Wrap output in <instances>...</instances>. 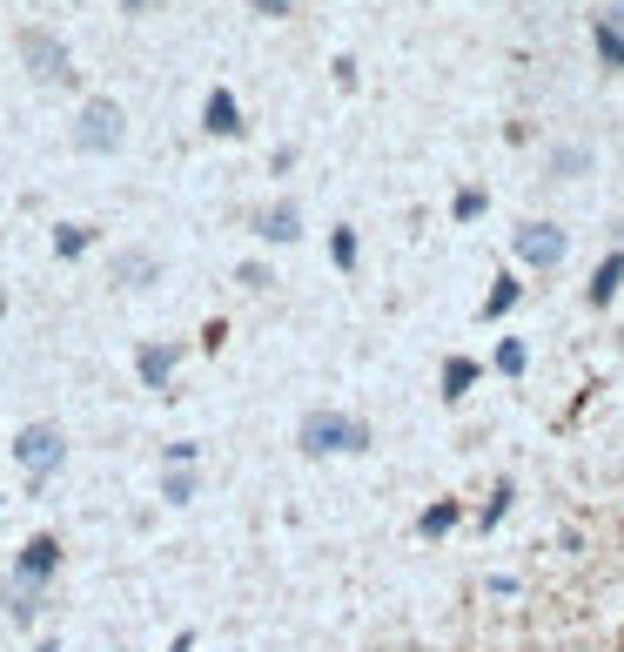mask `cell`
I'll list each match as a JSON object with an SVG mask.
<instances>
[{
  "instance_id": "16",
  "label": "cell",
  "mask_w": 624,
  "mask_h": 652,
  "mask_svg": "<svg viewBox=\"0 0 624 652\" xmlns=\"http://www.w3.org/2000/svg\"><path fill=\"white\" fill-rule=\"evenodd\" d=\"M451 525H457V505H430V512L416 518V532H423V538H443Z\"/></svg>"
},
{
  "instance_id": "5",
  "label": "cell",
  "mask_w": 624,
  "mask_h": 652,
  "mask_svg": "<svg viewBox=\"0 0 624 652\" xmlns=\"http://www.w3.org/2000/svg\"><path fill=\"white\" fill-rule=\"evenodd\" d=\"M41 586H47V579L21 572V565H14L8 579H0V606H8V619H14V625H34V619H41Z\"/></svg>"
},
{
  "instance_id": "14",
  "label": "cell",
  "mask_w": 624,
  "mask_h": 652,
  "mask_svg": "<svg viewBox=\"0 0 624 652\" xmlns=\"http://www.w3.org/2000/svg\"><path fill=\"white\" fill-rule=\"evenodd\" d=\"M477 383V364L470 357H451V364H443V397H464Z\"/></svg>"
},
{
  "instance_id": "3",
  "label": "cell",
  "mask_w": 624,
  "mask_h": 652,
  "mask_svg": "<svg viewBox=\"0 0 624 652\" xmlns=\"http://www.w3.org/2000/svg\"><path fill=\"white\" fill-rule=\"evenodd\" d=\"M74 148L81 155H108V148H121V108L108 102V95H95L81 108V122H74Z\"/></svg>"
},
{
  "instance_id": "7",
  "label": "cell",
  "mask_w": 624,
  "mask_h": 652,
  "mask_svg": "<svg viewBox=\"0 0 624 652\" xmlns=\"http://www.w3.org/2000/svg\"><path fill=\"white\" fill-rule=\"evenodd\" d=\"M202 122H209V135H222V141H235V135H242V115H235V95H229V88H215V95L202 102Z\"/></svg>"
},
{
  "instance_id": "19",
  "label": "cell",
  "mask_w": 624,
  "mask_h": 652,
  "mask_svg": "<svg viewBox=\"0 0 624 652\" xmlns=\"http://www.w3.org/2000/svg\"><path fill=\"white\" fill-rule=\"evenodd\" d=\"M329 250H336V263L349 270V263H356V235H349V229H336V242H329Z\"/></svg>"
},
{
  "instance_id": "24",
  "label": "cell",
  "mask_w": 624,
  "mask_h": 652,
  "mask_svg": "<svg viewBox=\"0 0 624 652\" xmlns=\"http://www.w3.org/2000/svg\"><path fill=\"white\" fill-rule=\"evenodd\" d=\"M604 21H617V28H624V0H611V8H604Z\"/></svg>"
},
{
  "instance_id": "22",
  "label": "cell",
  "mask_w": 624,
  "mask_h": 652,
  "mask_svg": "<svg viewBox=\"0 0 624 652\" xmlns=\"http://www.w3.org/2000/svg\"><path fill=\"white\" fill-rule=\"evenodd\" d=\"M497 364H504V370L517 377V370H523V344H504V350H497Z\"/></svg>"
},
{
  "instance_id": "15",
  "label": "cell",
  "mask_w": 624,
  "mask_h": 652,
  "mask_svg": "<svg viewBox=\"0 0 624 652\" xmlns=\"http://www.w3.org/2000/svg\"><path fill=\"white\" fill-rule=\"evenodd\" d=\"M161 498H168V505H189V498H195V477H189V464H174V471L161 477Z\"/></svg>"
},
{
  "instance_id": "1",
  "label": "cell",
  "mask_w": 624,
  "mask_h": 652,
  "mask_svg": "<svg viewBox=\"0 0 624 652\" xmlns=\"http://www.w3.org/2000/svg\"><path fill=\"white\" fill-rule=\"evenodd\" d=\"M303 451H370V424L363 418H342V411H309L303 418Z\"/></svg>"
},
{
  "instance_id": "13",
  "label": "cell",
  "mask_w": 624,
  "mask_h": 652,
  "mask_svg": "<svg viewBox=\"0 0 624 652\" xmlns=\"http://www.w3.org/2000/svg\"><path fill=\"white\" fill-rule=\"evenodd\" d=\"M617 283H624V256H604V270H597V276H591V303H597V309H604V303H611V296H617Z\"/></svg>"
},
{
  "instance_id": "9",
  "label": "cell",
  "mask_w": 624,
  "mask_h": 652,
  "mask_svg": "<svg viewBox=\"0 0 624 652\" xmlns=\"http://www.w3.org/2000/svg\"><path fill=\"white\" fill-rule=\"evenodd\" d=\"M174 364H182V350H174V344H148V350L135 357V370H141V383H148V390H161Z\"/></svg>"
},
{
  "instance_id": "8",
  "label": "cell",
  "mask_w": 624,
  "mask_h": 652,
  "mask_svg": "<svg viewBox=\"0 0 624 652\" xmlns=\"http://www.w3.org/2000/svg\"><path fill=\"white\" fill-rule=\"evenodd\" d=\"M255 235H269V242H296V235H303V215H296V202L262 209V215H255Z\"/></svg>"
},
{
  "instance_id": "21",
  "label": "cell",
  "mask_w": 624,
  "mask_h": 652,
  "mask_svg": "<svg viewBox=\"0 0 624 652\" xmlns=\"http://www.w3.org/2000/svg\"><path fill=\"white\" fill-rule=\"evenodd\" d=\"M504 512H510V484H497V498H490V505H484V525H497V518H504Z\"/></svg>"
},
{
  "instance_id": "27",
  "label": "cell",
  "mask_w": 624,
  "mask_h": 652,
  "mask_svg": "<svg viewBox=\"0 0 624 652\" xmlns=\"http://www.w3.org/2000/svg\"><path fill=\"white\" fill-rule=\"evenodd\" d=\"M617 645H624V639H617Z\"/></svg>"
},
{
  "instance_id": "12",
  "label": "cell",
  "mask_w": 624,
  "mask_h": 652,
  "mask_svg": "<svg viewBox=\"0 0 624 652\" xmlns=\"http://www.w3.org/2000/svg\"><path fill=\"white\" fill-rule=\"evenodd\" d=\"M591 34H597V61H604V67H624V28L597 14V28H591Z\"/></svg>"
},
{
  "instance_id": "11",
  "label": "cell",
  "mask_w": 624,
  "mask_h": 652,
  "mask_svg": "<svg viewBox=\"0 0 624 652\" xmlns=\"http://www.w3.org/2000/svg\"><path fill=\"white\" fill-rule=\"evenodd\" d=\"M61 565V545H54V532H41V538H28V551H21V572H34V579H47Z\"/></svg>"
},
{
  "instance_id": "18",
  "label": "cell",
  "mask_w": 624,
  "mask_h": 652,
  "mask_svg": "<svg viewBox=\"0 0 624 652\" xmlns=\"http://www.w3.org/2000/svg\"><path fill=\"white\" fill-rule=\"evenodd\" d=\"M54 250H61V256H81V250H87V229H81V222H67V229L54 235Z\"/></svg>"
},
{
  "instance_id": "20",
  "label": "cell",
  "mask_w": 624,
  "mask_h": 652,
  "mask_svg": "<svg viewBox=\"0 0 624 652\" xmlns=\"http://www.w3.org/2000/svg\"><path fill=\"white\" fill-rule=\"evenodd\" d=\"M235 283H242V290H262V283H269V270H262V263H242Z\"/></svg>"
},
{
  "instance_id": "10",
  "label": "cell",
  "mask_w": 624,
  "mask_h": 652,
  "mask_svg": "<svg viewBox=\"0 0 624 652\" xmlns=\"http://www.w3.org/2000/svg\"><path fill=\"white\" fill-rule=\"evenodd\" d=\"M115 276H121L128 290H148L161 270H155V256H148V250H121V256H115Z\"/></svg>"
},
{
  "instance_id": "23",
  "label": "cell",
  "mask_w": 624,
  "mask_h": 652,
  "mask_svg": "<svg viewBox=\"0 0 624 652\" xmlns=\"http://www.w3.org/2000/svg\"><path fill=\"white\" fill-rule=\"evenodd\" d=\"M248 8H255V14H289L296 0H248Z\"/></svg>"
},
{
  "instance_id": "4",
  "label": "cell",
  "mask_w": 624,
  "mask_h": 652,
  "mask_svg": "<svg viewBox=\"0 0 624 652\" xmlns=\"http://www.w3.org/2000/svg\"><path fill=\"white\" fill-rule=\"evenodd\" d=\"M21 54H28V74H34V81H54V88H67V81H74L67 48H61L47 28H21Z\"/></svg>"
},
{
  "instance_id": "25",
  "label": "cell",
  "mask_w": 624,
  "mask_h": 652,
  "mask_svg": "<svg viewBox=\"0 0 624 652\" xmlns=\"http://www.w3.org/2000/svg\"><path fill=\"white\" fill-rule=\"evenodd\" d=\"M189 645H195V632H182V639H174V645H168V652H189Z\"/></svg>"
},
{
  "instance_id": "6",
  "label": "cell",
  "mask_w": 624,
  "mask_h": 652,
  "mask_svg": "<svg viewBox=\"0 0 624 652\" xmlns=\"http://www.w3.org/2000/svg\"><path fill=\"white\" fill-rule=\"evenodd\" d=\"M517 256H523V263H538V270H558V263H564V229H551V222H523V229H517Z\"/></svg>"
},
{
  "instance_id": "26",
  "label": "cell",
  "mask_w": 624,
  "mask_h": 652,
  "mask_svg": "<svg viewBox=\"0 0 624 652\" xmlns=\"http://www.w3.org/2000/svg\"><path fill=\"white\" fill-rule=\"evenodd\" d=\"M141 8H148V0H128V14H141Z\"/></svg>"
},
{
  "instance_id": "2",
  "label": "cell",
  "mask_w": 624,
  "mask_h": 652,
  "mask_svg": "<svg viewBox=\"0 0 624 652\" xmlns=\"http://www.w3.org/2000/svg\"><path fill=\"white\" fill-rule=\"evenodd\" d=\"M14 458H21V471H28V484L41 492V484L61 471V458H67V438L54 431V424H28L21 438H14Z\"/></svg>"
},
{
  "instance_id": "17",
  "label": "cell",
  "mask_w": 624,
  "mask_h": 652,
  "mask_svg": "<svg viewBox=\"0 0 624 652\" xmlns=\"http://www.w3.org/2000/svg\"><path fill=\"white\" fill-rule=\"evenodd\" d=\"M510 303H517V283H510V276H497V290L484 296V316H504Z\"/></svg>"
}]
</instances>
